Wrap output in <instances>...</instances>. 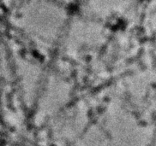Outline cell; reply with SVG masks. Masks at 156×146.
I'll list each match as a JSON object with an SVG mask.
<instances>
[{"label": "cell", "instance_id": "1", "mask_svg": "<svg viewBox=\"0 0 156 146\" xmlns=\"http://www.w3.org/2000/svg\"><path fill=\"white\" fill-rule=\"evenodd\" d=\"M15 27L39 50L55 45L66 21L64 9L53 0H28L16 9Z\"/></svg>", "mask_w": 156, "mask_h": 146}, {"label": "cell", "instance_id": "2", "mask_svg": "<svg viewBox=\"0 0 156 146\" xmlns=\"http://www.w3.org/2000/svg\"><path fill=\"white\" fill-rule=\"evenodd\" d=\"M88 11L101 18L120 14L127 9L130 0H85Z\"/></svg>", "mask_w": 156, "mask_h": 146}, {"label": "cell", "instance_id": "3", "mask_svg": "<svg viewBox=\"0 0 156 146\" xmlns=\"http://www.w3.org/2000/svg\"><path fill=\"white\" fill-rule=\"evenodd\" d=\"M55 2H58V3H64V2H69L70 0H53Z\"/></svg>", "mask_w": 156, "mask_h": 146}]
</instances>
